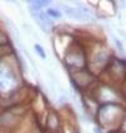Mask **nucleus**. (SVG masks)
Masks as SVG:
<instances>
[{
	"mask_svg": "<svg viewBox=\"0 0 126 133\" xmlns=\"http://www.w3.org/2000/svg\"><path fill=\"white\" fill-rule=\"evenodd\" d=\"M64 13L72 18V19H77V21H86V19H91V15L83 9H76V8H71V6H66L64 8Z\"/></svg>",
	"mask_w": 126,
	"mask_h": 133,
	"instance_id": "f257e3e1",
	"label": "nucleus"
},
{
	"mask_svg": "<svg viewBox=\"0 0 126 133\" xmlns=\"http://www.w3.org/2000/svg\"><path fill=\"white\" fill-rule=\"evenodd\" d=\"M14 77L10 75V72L8 71H4V70H1L0 71V90H5L6 91V89H9L13 86V84H14Z\"/></svg>",
	"mask_w": 126,
	"mask_h": 133,
	"instance_id": "f03ea898",
	"label": "nucleus"
},
{
	"mask_svg": "<svg viewBox=\"0 0 126 133\" xmlns=\"http://www.w3.org/2000/svg\"><path fill=\"white\" fill-rule=\"evenodd\" d=\"M47 15L48 17H52L54 19H61L62 18V13L57 9H48L47 10Z\"/></svg>",
	"mask_w": 126,
	"mask_h": 133,
	"instance_id": "7ed1b4c3",
	"label": "nucleus"
},
{
	"mask_svg": "<svg viewBox=\"0 0 126 133\" xmlns=\"http://www.w3.org/2000/svg\"><path fill=\"white\" fill-rule=\"evenodd\" d=\"M34 50L39 55L41 58H45V57H47V55H45V52H44V50H43V47L41 44H34Z\"/></svg>",
	"mask_w": 126,
	"mask_h": 133,
	"instance_id": "20e7f679",
	"label": "nucleus"
},
{
	"mask_svg": "<svg viewBox=\"0 0 126 133\" xmlns=\"http://www.w3.org/2000/svg\"><path fill=\"white\" fill-rule=\"evenodd\" d=\"M94 133H101V132H100L98 129H96V131H94Z\"/></svg>",
	"mask_w": 126,
	"mask_h": 133,
	"instance_id": "39448f33",
	"label": "nucleus"
}]
</instances>
